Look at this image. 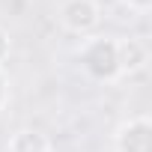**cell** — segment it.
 Instances as JSON below:
<instances>
[{
    "label": "cell",
    "instance_id": "8992f818",
    "mask_svg": "<svg viewBox=\"0 0 152 152\" xmlns=\"http://www.w3.org/2000/svg\"><path fill=\"white\" fill-rule=\"evenodd\" d=\"M6 57H9V36H6V30H0V66H3Z\"/></svg>",
    "mask_w": 152,
    "mask_h": 152
},
{
    "label": "cell",
    "instance_id": "5b68a950",
    "mask_svg": "<svg viewBox=\"0 0 152 152\" xmlns=\"http://www.w3.org/2000/svg\"><path fill=\"white\" fill-rule=\"evenodd\" d=\"M48 140L39 131H18L9 140V152H48Z\"/></svg>",
    "mask_w": 152,
    "mask_h": 152
},
{
    "label": "cell",
    "instance_id": "3957f363",
    "mask_svg": "<svg viewBox=\"0 0 152 152\" xmlns=\"http://www.w3.org/2000/svg\"><path fill=\"white\" fill-rule=\"evenodd\" d=\"M116 152H152L149 116H134L116 131Z\"/></svg>",
    "mask_w": 152,
    "mask_h": 152
},
{
    "label": "cell",
    "instance_id": "6da1fadb",
    "mask_svg": "<svg viewBox=\"0 0 152 152\" xmlns=\"http://www.w3.org/2000/svg\"><path fill=\"white\" fill-rule=\"evenodd\" d=\"M81 63L84 69H90L96 78H116L119 75V60H116V42L113 39H87L84 51H81Z\"/></svg>",
    "mask_w": 152,
    "mask_h": 152
},
{
    "label": "cell",
    "instance_id": "277c9868",
    "mask_svg": "<svg viewBox=\"0 0 152 152\" xmlns=\"http://www.w3.org/2000/svg\"><path fill=\"white\" fill-rule=\"evenodd\" d=\"M116 60H119V72H140L149 63V48L143 39H119L116 42Z\"/></svg>",
    "mask_w": 152,
    "mask_h": 152
},
{
    "label": "cell",
    "instance_id": "52a82bcc",
    "mask_svg": "<svg viewBox=\"0 0 152 152\" xmlns=\"http://www.w3.org/2000/svg\"><path fill=\"white\" fill-rule=\"evenodd\" d=\"M125 3H128L131 9H137V12H146V9H149V0H125Z\"/></svg>",
    "mask_w": 152,
    "mask_h": 152
},
{
    "label": "cell",
    "instance_id": "ba28073f",
    "mask_svg": "<svg viewBox=\"0 0 152 152\" xmlns=\"http://www.w3.org/2000/svg\"><path fill=\"white\" fill-rule=\"evenodd\" d=\"M6 102V81H3V72H0V107Z\"/></svg>",
    "mask_w": 152,
    "mask_h": 152
},
{
    "label": "cell",
    "instance_id": "7a4b0ae2",
    "mask_svg": "<svg viewBox=\"0 0 152 152\" xmlns=\"http://www.w3.org/2000/svg\"><path fill=\"white\" fill-rule=\"evenodd\" d=\"M60 21L72 33H90L99 24V3L96 0H66L60 6Z\"/></svg>",
    "mask_w": 152,
    "mask_h": 152
}]
</instances>
